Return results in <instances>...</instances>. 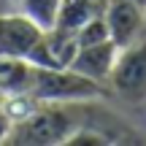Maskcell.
Masks as SVG:
<instances>
[{"label":"cell","mask_w":146,"mask_h":146,"mask_svg":"<svg viewBox=\"0 0 146 146\" xmlns=\"http://www.w3.org/2000/svg\"><path fill=\"white\" fill-rule=\"evenodd\" d=\"M135 3H138V5H143V8H146V0H135Z\"/></svg>","instance_id":"cell-15"},{"label":"cell","mask_w":146,"mask_h":146,"mask_svg":"<svg viewBox=\"0 0 146 146\" xmlns=\"http://www.w3.org/2000/svg\"><path fill=\"white\" fill-rule=\"evenodd\" d=\"M43 27L35 25L22 11H0V57H19L30 60Z\"/></svg>","instance_id":"cell-4"},{"label":"cell","mask_w":146,"mask_h":146,"mask_svg":"<svg viewBox=\"0 0 146 146\" xmlns=\"http://www.w3.org/2000/svg\"><path fill=\"white\" fill-rule=\"evenodd\" d=\"M0 11H19V0H0Z\"/></svg>","instance_id":"cell-13"},{"label":"cell","mask_w":146,"mask_h":146,"mask_svg":"<svg viewBox=\"0 0 146 146\" xmlns=\"http://www.w3.org/2000/svg\"><path fill=\"white\" fill-rule=\"evenodd\" d=\"M62 0H19V11L27 14L35 25H41L43 30L57 25V14Z\"/></svg>","instance_id":"cell-9"},{"label":"cell","mask_w":146,"mask_h":146,"mask_svg":"<svg viewBox=\"0 0 146 146\" xmlns=\"http://www.w3.org/2000/svg\"><path fill=\"white\" fill-rule=\"evenodd\" d=\"M119 54V46L114 41H103V43H92V46H78L76 57H73L70 68L81 76L92 78V81L106 84L108 73L114 68V60Z\"/></svg>","instance_id":"cell-7"},{"label":"cell","mask_w":146,"mask_h":146,"mask_svg":"<svg viewBox=\"0 0 146 146\" xmlns=\"http://www.w3.org/2000/svg\"><path fill=\"white\" fill-rule=\"evenodd\" d=\"M76 103H38L27 116L11 122L3 143L11 146H46L65 143L68 135L84 122L73 119Z\"/></svg>","instance_id":"cell-1"},{"label":"cell","mask_w":146,"mask_h":146,"mask_svg":"<svg viewBox=\"0 0 146 146\" xmlns=\"http://www.w3.org/2000/svg\"><path fill=\"white\" fill-rule=\"evenodd\" d=\"M143 16H146V8H143Z\"/></svg>","instance_id":"cell-17"},{"label":"cell","mask_w":146,"mask_h":146,"mask_svg":"<svg viewBox=\"0 0 146 146\" xmlns=\"http://www.w3.org/2000/svg\"><path fill=\"white\" fill-rule=\"evenodd\" d=\"M103 16L108 22L111 41L116 46H130L138 38L146 35V16L143 5H138L135 0H108L103 8Z\"/></svg>","instance_id":"cell-5"},{"label":"cell","mask_w":146,"mask_h":146,"mask_svg":"<svg viewBox=\"0 0 146 146\" xmlns=\"http://www.w3.org/2000/svg\"><path fill=\"white\" fill-rule=\"evenodd\" d=\"M98 3H103V5H106V3H108V0H98Z\"/></svg>","instance_id":"cell-16"},{"label":"cell","mask_w":146,"mask_h":146,"mask_svg":"<svg viewBox=\"0 0 146 146\" xmlns=\"http://www.w3.org/2000/svg\"><path fill=\"white\" fill-rule=\"evenodd\" d=\"M78 38V46H92V43H103V41H111V30H108V22H106L103 14L92 16L81 30L76 33Z\"/></svg>","instance_id":"cell-10"},{"label":"cell","mask_w":146,"mask_h":146,"mask_svg":"<svg viewBox=\"0 0 146 146\" xmlns=\"http://www.w3.org/2000/svg\"><path fill=\"white\" fill-rule=\"evenodd\" d=\"M8 127H11V119H8V116H0V143H3L5 141V135H8Z\"/></svg>","instance_id":"cell-12"},{"label":"cell","mask_w":146,"mask_h":146,"mask_svg":"<svg viewBox=\"0 0 146 146\" xmlns=\"http://www.w3.org/2000/svg\"><path fill=\"white\" fill-rule=\"evenodd\" d=\"M106 87L127 103H146V35L119 49Z\"/></svg>","instance_id":"cell-3"},{"label":"cell","mask_w":146,"mask_h":146,"mask_svg":"<svg viewBox=\"0 0 146 146\" xmlns=\"http://www.w3.org/2000/svg\"><path fill=\"white\" fill-rule=\"evenodd\" d=\"M76 52H78L76 33L62 30V27H49L43 30L35 52L30 54V62L41 65V68H70Z\"/></svg>","instance_id":"cell-6"},{"label":"cell","mask_w":146,"mask_h":146,"mask_svg":"<svg viewBox=\"0 0 146 146\" xmlns=\"http://www.w3.org/2000/svg\"><path fill=\"white\" fill-rule=\"evenodd\" d=\"M106 143H111V138L89 125H78L65 141V146H106Z\"/></svg>","instance_id":"cell-11"},{"label":"cell","mask_w":146,"mask_h":146,"mask_svg":"<svg viewBox=\"0 0 146 146\" xmlns=\"http://www.w3.org/2000/svg\"><path fill=\"white\" fill-rule=\"evenodd\" d=\"M5 98H8V95H5V89L0 87V116L5 114Z\"/></svg>","instance_id":"cell-14"},{"label":"cell","mask_w":146,"mask_h":146,"mask_svg":"<svg viewBox=\"0 0 146 146\" xmlns=\"http://www.w3.org/2000/svg\"><path fill=\"white\" fill-rule=\"evenodd\" d=\"M30 95L38 103H89V100L108 95V87L76 73L73 68H41L38 65Z\"/></svg>","instance_id":"cell-2"},{"label":"cell","mask_w":146,"mask_h":146,"mask_svg":"<svg viewBox=\"0 0 146 146\" xmlns=\"http://www.w3.org/2000/svg\"><path fill=\"white\" fill-rule=\"evenodd\" d=\"M103 8H106V5L98 3V0H62L60 14H57V25H54V27L78 33L92 16L103 14Z\"/></svg>","instance_id":"cell-8"}]
</instances>
